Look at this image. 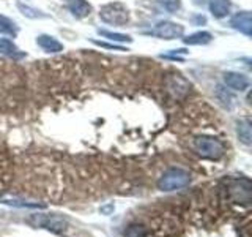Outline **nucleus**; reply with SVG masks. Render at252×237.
I'll list each match as a JSON object with an SVG mask.
<instances>
[{
    "mask_svg": "<svg viewBox=\"0 0 252 237\" xmlns=\"http://www.w3.org/2000/svg\"><path fill=\"white\" fill-rule=\"evenodd\" d=\"M192 147L200 157L208 160H219L225 154V144L215 136H197L192 141Z\"/></svg>",
    "mask_w": 252,
    "mask_h": 237,
    "instance_id": "f257e3e1",
    "label": "nucleus"
},
{
    "mask_svg": "<svg viewBox=\"0 0 252 237\" xmlns=\"http://www.w3.org/2000/svg\"><path fill=\"white\" fill-rule=\"evenodd\" d=\"M191 184V174L181 168H170L162 172L158 180V188L161 192H177Z\"/></svg>",
    "mask_w": 252,
    "mask_h": 237,
    "instance_id": "f03ea898",
    "label": "nucleus"
},
{
    "mask_svg": "<svg viewBox=\"0 0 252 237\" xmlns=\"http://www.w3.org/2000/svg\"><path fill=\"white\" fill-rule=\"evenodd\" d=\"M27 223L35 228H44L55 234L65 233L68 228V220L59 213H35L27 218Z\"/></svg>",
    "mask_w": 252,
    "mask_h": 237,
    "instance_id": "7ed1b4c3",
    "label": "nucleus"
},
{
    "mask_svg": "<svg viewBox=\"0 0 252 237\" xmlns=\"http://www.w3.org/2000/svg\"><path fill=\"white\" fill-rule=\"evenodd\" d=\"M99 18L106 24H110V26H126L131 19V14L128 6L123 5L122 2H110L101 6Z\"/></svg>",
    "mask_w": 252,
    "mask_h": 237,
    "instance_id": "20e7f679",
    "label": "nucleus"
},
{
    "mask_svg": "<svg viewBox=\"0 0 252 237\" xmlns=\"http://www.w3.org/2000/svg\"><path fill=\"white\" fill-rule=\"evenodd\" d=\"M227 193L228 198L236 204L248 205L252 198V184L248 177L228 179L227 180Z\"/></svg>",
    "mask_w": 252,
    "mask_h": 237,
    "instance_id": "39448f33",
    "label": "nucleus"
},
{
    "mask_svg": "<svg viewBox=\"0 0 252 237\" xmlns=\"http://www.w3.org/2000/svg\"><path fill=\"white\" fill-rule=\"evenodd\" d=\"M145 34L152 35V37H158L161 40H177L185 35V27L178 22L161 21V22L155 24V27L147 30Z\"/></svg>",
    "mask_w": 252,
    "mask_h": 237,
    "instance_id": "423d86ee",
    "label": "nucleus"
},
{
    "mask_svg": "<svg viewBox=\"0 0 252 237\" xmlns=\"http://www.w3.org/2000/svg\"><path fill=\"white\" fill-rule=\"evenodd\" d=\"M224 82L228 89L236 90V92H244L251 84L249 78L246 75L236 73V71H227V73H224Z\"/></svg>",
    "mask_w": 252,
    "mask_h": 237,
    "instance_id": "0eeeda50",
    "label": "nucleus"
},
{
    "mask_svg": "<svg viewBox=\"0 0 252 237\" xmlns=\"http://www.w3.org/2000/svg\"><path fill=\"white\" fill-rule=\"evenodd\" d=\"M230 26L238 30L240 34L251 37L252 34V19H251V13L249 11H240L236 13L233 18L230 19Z\"/></svg>",
    "mask_w": 252,
    "mask_h": 237,
    "instance_id": "6e6552de",
    "label": "nucleus"
},
{
    "mask_svg": "<svg viewBox=\"0 0 252 237\" xmlns=\"http://www.w3.org/2000/svg\"><path fill=\"white\" fill-rule=\"evenodd\" d=\"M68 10L77 19H84L92 13V5L87 0H68Z\"/></svg>",
    "mask_w": 252,
    "mask_h": 237,
    "instance_id": "1a4fd4ad",
    "label": "nucleus"
},
{
    "mask_svg": "<svg viewBox=\"0 0 252 237\" xmlns=\"http://www.w3.org/2000/svg\"><path fill=\"white\" fill-rule=\"evenodd\" d=\"M236 134L244 146H251L252 142V123L251 118H241L236 122Z\"/></svg>",
    "mask_w": 252,
    "mask_h": 237,
    "instance_id": "9d476101",
    "label": "nucleus"
},
{
    "mask_svg": "<svg viewBox=\"0 0 252 237\" xmlns=\"http://www.w3.org/2000/svg\"><path fill=\"white\" fill-rule=\"evenodd\" d=\"M0 54L6 55V57H11V59H24L26 57V52H22L19 47L8 38H0Z\"/></svg>",
    "mask_w": 252,
    "mask_h": 237,
    "instance_id": "9b49d317",
    "label": "nucleus"
},
{
    "mask_svg": "<svg viewBox=\"0 0 252 237\" xmlns=\"http://www.w3.org/2000/svg\"><path fill=\"white\" fill-rule=\"evenodd\" d=\"M36 44L46 52H60V51H63V44L59 41V40H55L51 35L36 37Z\"/></svg>",
    "mask_w": 252,
    "mask_h": 237,
    "instance_id": "f8f14e48",
    "label": "nucleus"
},
{
    "mask_svg": "<svg viewBox=\"0 0 252 237\" xmlns=\"http://www.w3.org/2000/svg\"><path fill=\"white\" fill-rule=\"evenodd\" d=\"M230 6H232L230 0H210V3H208L211 14L218 19L225 18V16L230 13Z\"/></svg>",
    "mask_w": 252,
    "mask_h": 237,
    "instance_id": "ddd939ff",
    "label": "nucleus"
},
{
    "mask_svg": "<svg viewBox=\"0 0 252 237\" xmlns=\"http://www.w3.org/2000/svg\"><path fill=\"white\" fill-rule=\"evenodd\" d=\"M213 40V35L210 32H205V30H200V32H194V34L188 35L186 38H183V41L186 44H191V46H199V44H208Z\"/></svg>",
    "mask_w": 252,
    "mask_h": 237,
    "instance_id": "4468645a",
    "label": "nucleus"
},
{
    "mask_svg": "<svg viewBox=\"0 0 252 237\" xmlns=\"http://www.w3.org/2000/svg\"><path fill=\"white\" fill-rule=\"evenodd\" d=\"M18 32H19L18 24H16L13 19L6 18V16L0 14V34L16 37V35H18Z\"/></svg>",
    "mask_w": 252,
    "mask_h": 237,
    "instance_id": "2eb2a0df",
    "label": "nucleus"
},
{
    "mask_svg": "<svg viewBox=\"0 0 252 237\" xmlns=\"http://www.w3.org/2000/svg\"><path fill=\"white\" fill-rule=\"evenodd\" d=\"M98 34L101 37H104L107 40H112L115 43H131L132 38L129 35H125V34H117V32H109V30H98Z\"/></svg>",
    "mask_w": 252,
    "mask_h": 237,
    "instance_id": "dca6fc26",
    "label": "nucleus"
},
{
    "mask_svg": "<svg viewBox=\"0 0 252 237\" xmlns=\"http://www.w3.org/2000/svg\"><path fill=\"white\" fill-rule=\"evenodd\" d=\"M125 237H147V228L140 223H131L125 229Z\"/></svg>",
    "mask_w": 252,
    "mask_h": 237,
    "instance_id": "f3484780",
    "label": "nucleus"
},
{
    "mask_svg": "<svg viewBox=\"0 0 252 237\" xmlns=\"http://www.w3.org/2000/svg\"><path fill=\"white\" fill-rule=\"evenodd\" d=\"M18 8H19V11L24 16H27V18H32V19L46 18V14H43L39 10H36V8H32L30 5H24L22 2H18Z\"/></svg>",
    "mask_w": 252,
    "mask_h": 237,
    "instance_id": "a211bd4d",
    "label": "nucleus"
},
{
    "mask_svg": "<svg viewBox=\"0 0 252 237\" xmlns=\"http://www.w3.org/2000/svg\"><path fill=\"white\" fill-rule=\"evenodd\" d=\"M216 95H218V98L220 100V103H222L224 106H227V108H230L232 106V101H233V97L230 95V92H228L227 89H224L222 85H218L216 87Z\"/></svg>",
    "mask_w": 252,
    "mask_h": 237,
    "instance_id": "6ab92c4d",
    "label": "nucleus"
},
{
    "mask_svg": "<svg viewBox=\"0 0 252 237\" xmlns=\"http://www.w3.org/2000/svg\"><path fill=\"white\" fill-rule=\"evenodd\" d=\"M161 5L169 13H175L181 8V0H161Z\"/></svg>",
    "mask_w": 252,
    "mask_h": 237,
    "instance_id": "aec40b11",
    "label": "nucleus"
},
{
    "mask_svg": "<svg viewBox=\"0 0 252 237\" xmlns=\"http://www.w3.org/2000/svg\"><path fill=\"white\" fill-rule=\"evenodd\" d=\"M5 204H10V205H16V207H44L43 204H38V202H21V201H16V199H13V201H3Z\"/></svg>",
    "mask_w": 252,
    "mask_h": 237,
    "instance_id": "412c9836",
    "label": "nucleus"
},
{
    "mask_svg": "<svg viewBox=\"0 0 252 237\" xmlns=\"http://www.w3.org/2000/svg\"><path fill=\"white\" fill-rule=\"evenodd\" d=\"M188 51L186 49H173L172 52L169 54H161V57H165V59H172V60H183L180 57V55H186Z\"/></svg>",
    "mask_w": 252,
    "mask_h": 237,
    "instance_id": "4be33fe9",
    "label": "nucleus"
},
{
    "mask_svg": "<svg viewBox=\"0 0 252 237\" xmlns=\"http://www.w3.org/2000/svg\"><path fill=\"white\" fill-rule=\"evenodd\" d=\"M93 43H94V44H98V46H101V47H107V49H114V51H128V49H125V47L118 46V44H107V43H102V41H96V40H94Z\"/></svg>",
    "mask_w": 252,
    "mask_h": 237,
    "instance_id": "5701e85b",
    "label": "nucleus"
},
{
    "mask_svg": "<svg viewBox=\"0 0 252 237\" xmlns=\"http://www.w3.org/2000/svg\"><path fill=\"white\" fill-rule=\"evenodd\" d=\"M205 0H194V3H197V5H200V3H203Z\"/></svg>",
    "mask_w": 252,
    "mask_h": 237,
    "instance_id": "b1692460",
    "label": "nucleus"
}]
</instances>
